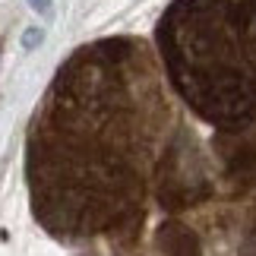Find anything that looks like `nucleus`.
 <instances>
[{"label":"nucleus","mask_w":256,"mask_h":256,"mask_svg":"<svg viewBox=\"0 0 256 256\" xmlns=\"http://www.w3.org/2000/svg\"><path fill=\"white\" fill-rule=\"evenodd\" d=\"M42 38H44V32H42V28H28V32H26V38H22V44L28 48V51H32L35 44H42Z\"/></svg>","instance_id":"39448f33"},{"label":"nucleus","mask_w":256,"mask_h":256,"mask_svg":"<svg viewBox=\"0 0 256 256\" xmlns=\"http://www.w3.org/2000/svg\"><path fill=\"white\" fill-rule=\"evenodd\" d=\"M244 200L247 206L231 218V250L234 256H256V190Z\"/></svg>","instance_id":"7ed1b4c3"},{"label":"nucleus","mask_w":256,"mask_h":256,"mask_svg":"<svg viewBox=\"0 0 256 256\" xmlns=\"http://www.w3.org/2000/svg\"><path fill=\"white\" fill-rule=\"evenodd\" d=\"M38 16H54V0H26Z\"/></svg>","instance_id":"20e7f679"},{"label":"nucleus","mask_w":256,"mask_h":256,"mask_svg":"<svg viewBox=\"0 0 256 256\" xmlns=\"http://www.w3.org/2000/svg\"><path fill=\"white\" fill-rule=\"evenodd\" d=\"M26 177L38 222L66 244L130 247L152 202L180 222L218 193L193 130L130 38L82 48L57 73L28 130Z\"/></svg>","instance_id":"f257e3e1"},{"label":"nucleus","mask_w":256,"mask_h":256,"mask_svg":"<svg viewBox=\"0 0 256 256\" xmlns=\"http://www.w3.org/2000/svg\"><path fill=\"white\" fill-rule=\"evenodd\" d=\"M168 80L212 126L222 180L256 190V0H174L158 22Z\"/></svg>","instance_id":"f03ea898"}]
</instances>
